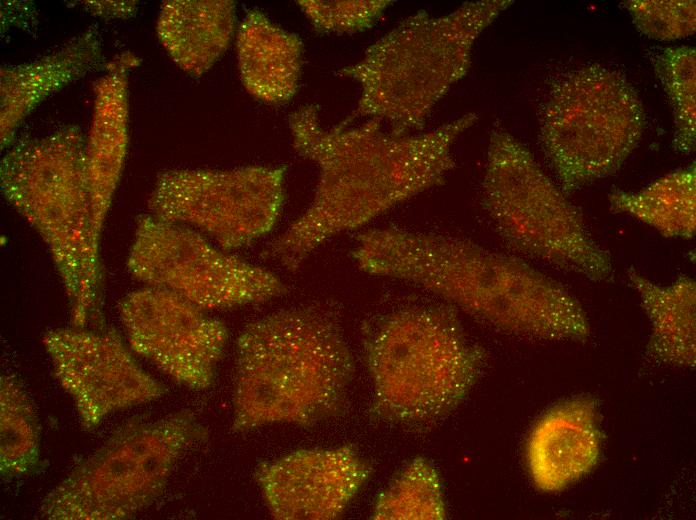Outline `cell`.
I'll use <instances>...</instances> for the list:
<instances>
[{"label":"cell","mask_w":696,"mask_h":520,"mask_svg":"<svg viewBox=\"0 0 696 520\" xmlns=\"http://www.w3.org/2000/svg\"><path fill=\"white\" fill-rule=\"evenodd\" d=\"M477 120L467 113L418 133L393 131L376 118L326 129L318 105L300 106L288 118L293 147L316 164L318 182L308 208L261 256L295 272L333 236L442 185L456 166L453 144Z\"/></svg>","instance_id":"obj_1"},{"label":"cell","mask_w":696,"mask_h":520,"mask_svg":"<svg viewBox=\"0 0 696 520\" xmlns=\"http://www.w3.org/2000/svg\"><path fill=\"white\" fill-rule=\"evenodd\" d=\"M354 242L351 256L363 272L432 292L502 332L546 341L590 336L580 302L520 257L395 226L359 232Z\"/></svg>","instance_id":"obj_2"},{"label":"cell","mask_w":696,"mask_h":520,"mask_svg":"<svg viewBox=\"0 0 696 520\" xmlns=\"http://www.w3.org/2000/svg\"><path fill=\"white\" fill-rule=\"evenodd\" d=\"M355 364L337 314L283 309L247 324L236 341L232 430L313 427L341 415Z\"/></svg>","instance_id":"obj_3"},{"label":"cell","mask_w":696,"mask_h":520,"mask_svg":"<svg viewBox=\"0 0 696 520\" xmlns=\"http://www.w3.org/2000/svg\"><path fill=\"white\" fill-rule=\"evenodd\" d=\"M86 137L65 126L11 143L0 164L5 199L50 253L70 305L72 326L100 320V240L86 171Z\"/></svg>","instance_id":"obj_4"},{"label":"cell","mask_w":696,"mask_h":520,"mask_svg":"<svg viewBox=\"0 0 696 520\" xmlns=\"http://www.w3.org/2000/svg\"><path fill=\"white\" fill-rule=\"evenodd\" d=\"M361 341L372 383L370 414L398 426H425L452 412L485 362L449 304L406 305L375 315L363 324Z\"/></svg>","instance_id":"obj_5"},{"label":"cell","mask_w":696,"mask_h":520,"mask_svg":"<svg viewBox=\"0 0 696 520\" xmlns=\"http://www.w3.org/2000/svg\"><path fill=\"white\" fill-rule=\"evenodd\" d=\"M512 4L466 2L442 16L418 11L403 19L339 71L361 87L356 108L342 123L376 118L399 133L423 132L437 102L466 76L476 39Z\"/></svg>","instance_id":"obj_6"},{"label":"cell","mask_w":696,"mask_h":520,"mask_svg":"<svg viewBox=\"0 0 696 520\" xmlns=\"http://www.w3.org/2000/svg\"><path fill=\"white\" fill-rule=\"evenodd\" d=\"M510 133L491 132L482 204L514 251L593 282L613 273L609 253L589 232L579 209Z\"/></svg>","instance_id":"obj_7"},{"label":"cell","mask_w":696,"mask_h":520,"mask_svg":"<svg viewBox=\"0 0 696 520\" xmlns=\"http://www.w3.org/2000/svg\"><path fill=\"white\" fill-rule=\"evenodd\" d=\"M540 122L541 148L568 195L620 169L641 141L646 116L624 75L588 64L552 83Z\"/></svg>","instance_id":"obj_8"},{"label":"cell","mask_w":696,"mask_h":520,"mask_svg":"<svg viewBox=\"0 0 696 520\" xmlns=\"http://www.w3.org/2000/svg\"><path fill=\"white\" fill-rule=\"evenodd\" d=\"M206 437L190 411L119 428L43 498L48 520H125L163 492L184 450Z\"/></svg>","instance_id":"obj_9"},{"label":"cell","mask_w":696,"mask_h":520,"mask_svg":"<svg viewBox=\"0 0 696 520\" xmlns=\"http://www.w3.org/2000/svg\"><path fill=\"white\" fill-rule=\"evenodd\" d=\"M126 267L139 282L172 291L204 310L287 293L275 273L221 249L193 228L150 213L136 220Z\"/></svg>","instance_id":"obj_10"},{"label":"cell","mask_w":696,"mask_h":520,"mask_svg":"<svg viewBox=\"0 0 696 520\" xmlns=\"http://www.w3.org/2000/svg\"><path fill=\"white\" fill-rule=\"evenodd\" d=\"M285 166L169 169L158 174L150 214L188 226L231 252L269 233L285 200Z\"/></svg>","instance_id":"obj_11"},{"label":"cell","mask_w":696,"mask_h":520,"mask_svg":"<svg viewBox=\"0 0 696 520\" xmlns=\"http://www.w3.org/2000/svg\"><path fill=\"white\" fill-rule=\"evenodd\" d=\"M119 315L134 353L187 388L212 385L228 341L222 321L172 291L147 285L123 298Z\"/></svg>","instance_id":"obj_12"},{"label":"cell","mask_w":696,"mask_h":520,"mask_svg":"<svg viewBox=\"0 0 696 520\" xmlns=\"http://www.w3.org/2000/svg\"><path fill=\"white\" fill-rule=\"evenodd\" d=\"M42 343L54 375L71 397L82 427L95 429L110 414L160 398L166 387L146 372L113 329L56 328Z\"/></svg>","instance_id":"obj_13"},{"label":"cell","mask_w":696,"mask_h":520,"mask_svg":"<svg viewBox=\"0 0 696 520\" xmlns=\"http://www.w3.org/2000/svg\"><path fill=\"white\" fill-rule=\"evenodd\" d=\"M371 465L352 445L298 449L260 463L255 480L277 520L340 517L371 475Z\"/></svg>","instance_id":"obj_14"},{"label":"cell","mask_w":696,"mask_h":520,"mask_svg":"<svg viewBox=\"0 0 696 520\" xmlns=\"http://www.w3.org/2000/svg\"><path fill=\"white\" fill-rule=\"evenodd\" d=\"M600 451L598 403L592 396L575 397L534 425L526 446L529 474L539 490L559 492L592 471Z\"/></svg>","instance_id":"obj_15"},{"label":"cell","mask_w":696,"mask_h":520,"mask_svg":"<svg viewBox=\"0 0 696 520\" xmlns=\"http://www.w3.org/2000/svg\"><path fill=\"white\" fill-rule=\"evenodd\" d=\"M138 58L123 52L109 61L94 85V108L86 136V171L93 224L100 240L103 225L120 181L129 142L128 72Z\"/></svg>","instance_id":"obj_16"},{"label":"cell","mask_w":696,"mask_h":520,"mask_svg":"<svg viewBox=\"0 0 696 520\" xmlns=\"http://www.w3.org/2000/svg\"><path fill=\"white\" fill-rule=\"evenodd\" d=\"M99 35L89 29L36 60L0 69L1 147L14 141L23 119L43 100L85 76L101 61Z\"/></svg>","instance_id":"obj_17"},{"label":"cell","mask_w":696,"mask_h":520,"mask_svg":"<svg viewBox=\"0 0 696 520\" xmlns=\"http://www.w3.org/2000/svg\"><path fill=\"white\" fill-rule=\"evenodd\" d=\"M303 43L258 10H250L237 31V59L246 91L271 105L296 94L302 70Z\"/></svg>","instance_id":"obj_18"},{"label":"cell","mask_w":696,"mask_h":520,"mask_svg":"<svg viewBox=\"0 0 696 520\" xmlns=\"http://www.w3.org/2000/svg\"><path fill=\"white\" fill-rule=\"evenodd\" d=\"M235 27L231 0H169L160 7L156 32L176 65L200 77L225 53Z\"/></svg>","instance_id":"obj_19"},{"label":"cell","mask_w":696,"mask_h":520,"mask_svg":"<svg viewBox=\"0 0 696 520\" xmlns=\"http://www.w3.org/2000/svg\"><path fill=\"white\" fill-rule=\"evenodd\" d=\"M627 279L637 291L650 323L646 355L652 361L693 369L696 364V283L680 275L668 285L656 283L634 267Z\"/></svg>","instance_id":"obj_20"},{"label":"cell","mask_w":696,"mask_h":520,"mask_svg":"<svg viewBox=\"0 0 696 520\" xmlns=\"http://www.w3.org/2000/svg\"><path fill=\"white\" fill-rule=\"evenodd\" d=\"M610 210L624 213L667 238L692 239L696 230L695 164L662 176L633 192L613 189Z\"/></svg>","instance_id":"obj_21"},{"label":"cell","mask_w":696,"mask_h":520,"mask_svg":"<svg viewBox=\"0 0 696 520\" xmlns=\"http://www.w3.org/2000/svg\"><path fill=\"white\" fill-rule=\"evenodd\" d=\"M40 429L36 413L19 380L0 378V471L5 479L30 474L39 462Z\"/></svg>","instance_id":"obj_22"},{"label":"cell","mask_w":696,"mask_h":520,"mask_svg":"<svg viewBox=\"0 0 696 520\" xmlns=\"http://www.w3.org/2000/svg\"><path fill=\"white\" fill-rule=\"evenodd\" d=\"M375 520H442L446 506L439 473L423 457L413 459L378 495Z\"/></svg>","instance_id":"obj_23"},{"label":"cell","mask_w":696,"mask_h":520,"mask_svg":"<svg viewBox=\"0 0 696 520\" xmlns=\"http://www.w3.org/2000/svg\"><path fill=\"white\" fill-rule=\"evenodd\" d=\"M653 66L672 107L675 152L690 154L696 140V53L691 46L663 49Z\"/></svg>","instance_id":"obj_24"},{"label":"cell","mask_w":696,"mask_h":520,"mask_svg":"<svg viewBox=\"0 0 696 520\" xmlns=\"http://www.w3.org/2000/svg\"><path fill=\"white\" fill-rule=\"evenodd\" d=\"M623 6L637 29L656 40H677L696 30L694 0H628Z\"/></svg>","instance_id":"obj_25"},{"label":"cell","mask_w":696,"mask_h":520,"mask_svg":"<svg viewBox=\"0 0 696 520\" xmlns=\"http://www.w3.org/2000/svg\"><path fill=\"white\" fill-rule=\"evenodd\" d=\"M392 3L390 0L297 1L317 30L338 34L371 28Z\"/></svg>","instance_id":"obj_26"},{"label":"cell","mask_w":696,"mask_h":520,"mask_svg":"<svg viewBox=\"0 0 696 520\" xmlns=\"http://www.w3.org/2000/svg\"><path fill=\"white\" fill-rule=\"evenodd\" d=\"M88 4L91 7V11L94 13H97L98 15H113L115 17H130L132 16L135 11H136V4L135 2L129 1V2H100V1H92L88 2Z\"/></svg>","instance_id":"obj_27"}]
</instances>
